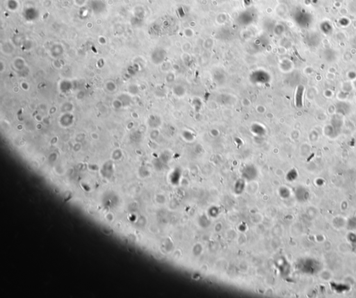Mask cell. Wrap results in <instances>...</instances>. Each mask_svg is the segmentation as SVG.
Masks as SVG:
<instances>
[{"instance_id": "obj_3", "label": "cell", "mask_w": 356, "mask_h": 298, "mask_svg": "<svg viewBox=\"0 0 356 298\" xmlns=\"http://www.w3.org/2000/svg\"><path fill=\"white\" fill-rule=\"evenodd\" d=\"M251 172H255V170L254 169V168L247 167L246 168L245 171H244L245 176L247 178H250V177H254L255 174H251Z\"/></svg>"}, {"instance_id": "obj_2", "label": "cell", "mask_w": 356, "mask_h": 298, "mask_svg": "<svg viewBox=\"0 0 356 298\" xmlns=\"http://www.w3.org/2000/svg\"><path fill=\"white\" fill-rule=\"evenodd\" d=\"M302 97H303V91L298 88L296 91V95H295V102L297 106H300L302 104Z\"/></svg>"}, {"instance_id": "obj_1", "label": "cell", "mask_w": 356, "mask_h": 298, "mask_svg": "<svg viewBox=\"0 0 356 298\" xmlns=\"http://www.w3.org/2000/svg\"><path fill=\"white\" fill-rule=\"evenodd\" d=\"M252 132L257 135H263L265 133V128L260 124H254L252 125Z\"/></svg>"}]
</instances>
